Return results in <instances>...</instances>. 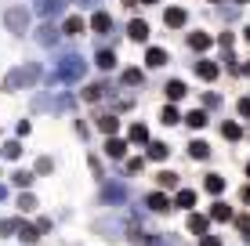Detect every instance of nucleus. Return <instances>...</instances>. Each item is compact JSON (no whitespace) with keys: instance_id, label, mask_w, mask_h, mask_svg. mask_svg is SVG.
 I'll return each mask as SVG.
<instances>
[{"instance_id":"43","label":"nucleus","mask_w":250,"mask_h":246,"mask_svg":"<svg viewBox=\"0 0 250 246\" xmlns=\"http://www.w3.org/2000/svg\"><path fill=\"white\" fill-rule=\"evenodd\" d=\"M124 4H127V7H138V0H124Z\"/></svg>"},{"instance_id":"15","label":"nucleus","mask_w":250,"mask_h":246,"mask_svg":"<svg viewBox=\"0 0 250 246\" xmlns=\"http://www.w3.org/2000/svg\"><path fill=\"white\" fill-rule=\"evenodd\" d=\"M174 207H182V210H192V207H196V192H192V189H182V192L174 196Z\"/></svg>"},{"instance_id":"42","label":"nucleus","mask_w":250,"mask_h":246,"mask_svg":"<svg viewBox=\"0 0 250 246\" xmlns=\"http://www.w3.org/2000/svg\"><path fill=\"white\" fill-rule=\"evenodd\" d=\"M243 203H250V185H247V189H243Z\"/></svg>"},{"instance_id":"7","label":"nucleus","mask_w":250,"mask_h":246,"mask_svg":"<svg viewBox=\"0 0 250 246\" xmlns=\"http://www.w3.org/2000/svg\"><path fill=\"white\" fill-rule=\"evenodd\" d=\"M62 33H69V37H83V33H87V22H83L80 15H73V19H65Z\"/></svg>"},{"instance_id":"38","label":"nucleus","mask_w":250,"mask_h":246,"mask_svg":"<svg viewBox=\"0 0 250 246\" xmlns=\"http://www.w3.org/2000/svg\"><path fill=\"white\" fill-rule=\"evenodd\" d=\"M236 225H239V232H243V239H250V217H239Z\"/></svg>"},{"instance_id":"3","label":"nucleus","mask_w":250,"mask_h":246,"mask_svg":"<svg viewBox=\"0 0 250 246\" xmlns=\"http://www.w3.org/2000/svg\"><path fill=\"white\" fill-rule=\"evenodd\" d=\"M185 7H167V11H163V25H167V29H182L185 25Z\"/></svg>"},{"instance_id":"32","label":"nucleus","mask_w":250,"mask_h":246,"mask_svg":"<svg viewBox=\"0 0 250 246\" xmlns=\"http://www.w3.org/2000/svg\"><path fill=\"white\" fill-rule=\"evenodd\" d=\"M22 156V145H19V141H7V145H4V159H19Z\"/></svg>"},{"instance_id":"44","label":"nucleus","mask_w":250,"mask_h":246,"mask_svg":"<svg viewBox=\"0 0 250 246\" xmlns=\"http://www.w3.org/2000/svg\"><path fill=\"white\" fill-rule=\"evenodd\" d=\"M243 37H247V44H250V25H247V29H243Z\"/></svg>"},{"instance_id":"11","label":"nucleus","mask_w":250,"mask_h":246,"mask_svg":"<svg viewBox=\"0 0 250 246\" xmlns=\"http://www.w3.org/2000/svg\"><path fill=\"white\" fill-rule=\"evenodd\" d=\"M188 156H192V159H210V145L200 141V138H192V141H188Z\"/></svg>"},{"instance_id":"8","label":"nucleus","mask_w":250,"mask_h":246,"mask_svg":"<svg viewBox=\"0 0 250 246\" xmlns=\"http://www.w3.org/2000/svg\"><path fill=\"white\" fill-rule=\"evenodd\" d=\"M127 37H131V40H138V44H142V40H149V25H145L142 19H134L131 25H127Z\"/></svg>"},{"instance_id":"12","label":"nucleus","mask_w":250,"mask_h":246,"mask_svg":"<svg viewBox=\"0 0 250 246\" xmlns=\"http://www.w3.org/2000/svg\"><path fill=\"white\" fill-rule=\"evenodd\" d=\"M203 189L210 192V196H221V192H225V177H221V174H207Z\"/></svg>"},{"instance_id":"27","label":"nucleus","mask_w":250,"mask_h":246,"mask_svg":"<svg viewBox=\"0 0 250 246\" xmlns=\"http://www.w3.org/2000/svg\"><path fill=\"white\" fill-rule=\"evenodd\" d=\"M160 120L167 123V127H174V123H182V116H178V109H174V105H167V109L160 113Z\"/></svg>"},{"instance_id":"10","label":"nucleus","mask_w":250,"mask_h":246,"mask_svg":"<svg viewBox=\"0 0 250 246\" xmlns=\"http://www.w3.org/2000/svg\"><path fill=\"white\" fill-rule=\"evenodd\" d=\"M218 65H214V62H196V76H200V80H207V83H210V80H218Z\"/></svg>"},{"instance_id":"29","label":"nucleus","mask_w":250,"mask_h":246,"mask_svg":"<svg viewBox=\"0 0 250 246\" xmlns=\"http://www.w3.org/2000/svg\"><path fill=\"white\" fill-rule=\"evenodd\" d=\"M131 243H134V246H152V235L142 232V228H134V232H131Z\"/></svg>"},{"instance_id":"18","label":"nucleus","mask_w":250,"mask_h":246,"mask_svg":"<svg viewBox=\"0 0 250 246\" xmlns=\"http://www.w3.org/2000/svg\"><path fill=\"white\" fill-rule=\"evenodd\" d=\"M156 185H160V189H178V174L174 170H160L156 174Z\"/></svg>"},{"instance_id":"39","label":"nucleus","mask_w":250,"mask_h":246,"mask_svg":"<svg viewBox=\"0 0 250 246\" xmlns=\"http://www.w3.org/2000/svg\"><path fill=\"white\" fill-rule=\"evenodd\" d=\"M239 116H247V120H250V98H239Z\"/></svg>"},{"instance_id":"34","label":"nucleus","mask_w":250,"mask_h":246,"mask_svg":"<svg viewBox=\"0 0 250 246\" xmlns=\"http://www.w3.org/2000/svg\"><path fill=\"white\" fill-rule=\"evenodd\" d=\"M51 170H55V159L40 156V159H37V174H51Z\"/></svg>"},{"instance_id":"2","label":"nucleus","mask_w":250,"mask_h":246,"mask_svg":"<svg viewBox=\"0 0 250 246\" xmlns=\"http://www.w3.org/2000/svg\"><path fill=\"white\" fill-rule=\"evenodd\" d=\"M4 25L11 33H25L29 29V11H25V7H11V11L4 15Z\"/></svg>"},{"instance_id":"25","label":"nucleus","mask_w":250,"mask_h":246,"mask_svg":"<svg viewBox=\"0 0 250 246\" xmlns=\"http://www.w3.org/2000/svg\"><path fill=\"white\" fill-rule=\"evenodd\" d=\"M94 65H98V69H113L116 55H113V51H98V62H94Z\"/></svg>"},{"instance_id":"14","label":"nucleus","mask_w":250,"mask_h":246,"mask_svg":"<svg viewBox=\"0 0 250 246\" xmlns=\"http://www.w3.org/2000/svg\"><path fill=\"white\" fill-rule=\"evenodd\" d=\"M207 225H210V221H207L203 214H188V232H192V235H207Z\"/></svg>"},{"instance_id":"1","label":"nucleus","mask_w":250,"mask_h":246,"mask_svg":"<svg viewBox=\"0 0 250 246\" xmlns=\"http://www.w3.org/2000/svg\"><path fill=\"white\" fill-rule=\"evenodd\" d=\"M83 76V58L80 55H65L58 65V80H80Z\"/></svg>"},{"instance_id":"30","label":"nucleus","mask_w":250,"mask_h":246,"mask_svg":"<svg viewBox=\"0 0 250 246\" xmlns=\"http://www.w3.org/2000/svg\"><path fill=\"white\" fill-rule=\"evenodd\" d=\"M124 83L127 87H138L142 83V69H124Z\"/></svg>"},{"instance_id":"37","label":"nucleus","mask_w":250,"mask_h":246,"mask_svg":"<svg viewBox=\"0 0 250 246\" xmlns=\"http://www.w3.org/2000/svg\"><path fill=\"white\" fill-rule=\"evenodd\" d=\"M218 44H221V47H225V51H229L232 44H236V37H232V33H221V37H218Z\"/></svg>"},{"instance_id":"49","label":"nucleus","mask_w":250,"mask_h":246,"mask_svg":"<svg viewBox=\"0 0 250 246\" xmlns=\"http://www.w3.org/2000/svg\"><path fill=\"white\" fill-rule=\"evenodd\" d=\"M214 4H218V0H214Z\"/></svg>"},{"instance_id":"22","label":"nucleus","mask_w":250,"mask_h":246,"mask_svg":"<svg viewBox=\"0 0 250 246\" xmlns=\"http://www.w3.org/2000/svg\"><path fill=\"white\" fill-rule=\"evenodd\" d=\"M105 91H109L105 83H91V87H83V101H98Z\"/></svg>"},{"instance_id":"48","label":"nucleus","mask_w":250,"mask_h":246,"mask_svg":"<svg viewBox=\"0 0 250 246\" xmlns=\"http://www.w3.org/2000/svg\"><path fill=\"white\" fill-rule=\"evenodd\" d=\"M247 73H250V65H247Z\"/></svg>"},{"instance_id":"31","label":"nucleus","mask_w":250,"mask_h":246,"mask_svg":"<svg viewBox=\"0 0 250 246\" xmlns=\"http://www.w3.org/2000/svg\"><path fill=\"white\" fill-rule=\"evenodd\" d=\"M58 40V29L55 25H44V29H40V44H55Z\"/></svg>"},{"instance_id":"41","label":"nucleus","mask_w":250,"mask_h":246,"mask_svg":"<svg viewBox=\"0 0 250 246\" xmlns=\"http://www.w3.org/2000/svg\"><path fill=\"white\" fill-rule=\"evenodd\" d=\"M200 246H221V239H218V235H203Z\"/></svg>"},{"instance_id":"45","label":"nucleus","mask_w":250,"mask_h":246,"mask_svg":"<svg viewBox=\"0 0 250 246\" xmlns=\"http://www.w3.org/2000/svg\"><path fill=\"white\" fill-rule=\"evenodd\" d=\"M236 4H250V0H236Z\"/></svg>"},{"instance_id":"13","label":"nucleus","mask_w":250,"mask_h":246,"mask_svg":"<svg viewBox=\"0 0 250 246\" xmlns=\"http://www.w3.org/2000/svg\"><path fill=\"white\" fill-rule=\"evenodd\" d=\"M163 91H167V98H170V101H182V98L188 95V87H185L182 80H170V83H167Z\"/></svg>"},{"instance_id":"16","label":"nucleus","mask_w":250,"mask_h":246,"mask_svg":"<svg viewBox=\"0 0 250 246\" xmlns=\"http://www.w3.org/2000/svg\"><path fill=\"white\" fill-rule=\"evenodd\" d=\"M145 62H149L152 69H160V65H167V51H163V47H149V55H145Z\"/></svg>"},{"instance_id":"6","label":"nucleus","mask_w":250,"mask_h":246,"mask_svg":"<svg viewBox=\"0 0 250 246\" xmlns=\"http://www.w3.org/2000/svg\"><path fill=\"white\" fill-rule=\"evenodd\" d=\"M145 207L156 210V214H163V210H170V199L163 196V192H149V196H145Z\"/></svg>"},{"instance_id":"19","label":"nucleus","mask_w":250,"mask_h":246,"mask_svg":"<svg viewBox=\"0 0 250 246\" xmlns=\"http://www.w3.org/2000/svg\"><path fill=\"white\" fill-rule=\"evenodd\" d=\"M167 156H170V149L163 145V141H149V159H160V163H163Z\"/></svg>"},{"instance_id":"9","label":"nucleus","mask_w":250,"mask_h":246,"mask_svg":"<svg viewBox=\"0 0 250 246\" xmlns=\"http://www.w3.org/2000/svg\"><path fill=\"white\" fill-rule=\"evenodd\" d=\"M210 44H214L210 33H188V47H192V51H207Z\"/></svg>"},{"instance_id":"4","label":"nucleus","mask_w":250,"mask_h":246,"mask_svg":"<svg viewBox=\"0 0 250 246\" xmlns=\"http://www.w3.org/2000/svg\"><path fill=\"white\" fill-rule=\"evenodd\" d=\"M87 25H91V29H94V33H102V37H105V33H109V29H113V15H109V11H94Z\"/></svg>"},{"instance_id":"20","label":"nucleus","mask_w":250,"mask_h":246,"mask_svg":"<svg viewBox=\"0 0 250 246\" xmlns=\"http://www.w3.org/2000/svg\"><path fill=\"white\" fill-rule=\"evenodd\" d=\"M37 11L40 15H58L62 11V0H37Z\"/></svg>"},{"instance_id":"46","label":"nucleus","mask_w":250,"mask_h":246,"mask_svg":"<svg viewBox=\"0 0 250 246\" xmlns=\"http://www.w3.org/2000/svg\"><path fill=\"white\" fill-rule=\"evenodd\" d=\"M247 177H250V163H247Z\"/></svg>"},{"instance_id":"17","label":"nucleus","mask_w":250,"mask_h":246,"mask_svg":"<svg viewBox=\"0 0 250 246\" xmlns=\"http://www.w3.org/2000/svg\"><path fill=\"white\" fill-rule=\"evenodd\" d=\"M185 123L192 127V131H203V127H207V113H203V109H192V113L185 116Z\"/></svg>"},{"instance_id":"21","label":"nucleus","mask_w":250,"mask_h":246,"mask_svg":"<svg viewBox=\"0 0 250 246\" xmlns=\"http://www.w3.org/2000/svg\"><path fill=\"white\" fill-rule=\"evenodd\" d=\"M131 141H134V145H145V141H149V127H145V123H134V127H131Z\"/></svg>"},{"instance_id":"33","label":"nucleus","mask_w":250,"mask_h":246,"mask_svg":"<svg viewBox=\"0 0 250 246\" xmlns=\"http://www.w3.org/2000/svg\"><path fill=\"white\" fill-rule=\"evenodd\" d=\"M11 181L19 185V189H25V185H33V174L29 170H19V174H11Z\"/></svg>"},{"instance_id":"36","label":"nucleus","mask_w":250,"mask_h":246,"mask_svg":"<svg viewBox=\"0 0 250 246\" xmlns=\"http://www.w3.org/2000/svg\"><path fill=\"white\" fill-rule=\"evenodd\" d=\"M19 207L22 210H37V199H33V196H19Z\"/></svg>"},{"instance_id":"47","label":"nucleus","mask_w":250,"mask_h":246,"mask_svg":"<svg viewBox=\"0 0 250 246\" xmlns=\"http://www.w3.org/2000/svg\"><path fill=\"white\" fill-rule=\"evenodd\" d=\"M145 4H156V0H145Z\"/></svg>"},{"instance_id":"35","label":"nucleus","mask_w":250,"mask_h":246,"mask_svg":"<svg viewBox=\"0 0 250 246\" xmlns=\"http://www.w3.org/2000/svg\"><path fill=\"white\" fill-rule=\"evenodd\" d=\"M142 167H145V159H142V156L127 159V170H131V174H142Z\"/></svg>"},{"instance_id":"24","label":"nucleus","mask_w":250,"mask_h":246,"mask_svg":"<svg viewBox=\"0 0 250 246\" xmlns=\"http://www.w3.org/2000/svg\"><path fill=\"white\" fill-rule=\"evenodd\" d=\"M19 239H22V243H37V239H40V232H37L33 225H19Z\"/></svg>"},{"instance_id":"5","label":"nucleus","mask_w":250,"mask_h":246,"mask_svg":"<svg viewBox=\"0 0 250 246\" xmlns=\"http://www.w3.org/2000/svg\"><path fill=\"white\" fill-rule=\"evenodd\" d=\"M105 156H109V159H124V156H127V141H120V138H113V134H109Z\"/></svg>"},{"instance_id":"28","label":"nucleus","mask_w":250,"mask_h":246,"mask_svg":"<svg viewBox=\"0 0 250 246\" xmlns=\"http://www.w3.org/2000/svg\"><path fill=\"white\" fill-rule=\"evenodd\" d=\"M221 134H225L229 141H239V138H243V131H239V123H221Z\"/></svg>"},{"instance_id":"40","label":"nucleus","mask_w":250,"mask_h":246,"mask_svg":"<svg viewBox=\"0 0 250 246\" xmlns=\"http://www.w3.org/2000/svg\"><path fill=\"white\" fill-rule=\"evenodd\" d=\"M105 199H116L120 203V199H124V189H105Z\"/></svg>"},{"instance_id":"26","label":"nucleus","mask_w":250,"mask_h":246,"mask_svg":"<svg viewBox=\"0 0 250 246\" xmlns=\"http://www.w3.org/2000/svg\"><path fill=\"white\" fill-rule=\"evenodd\" d=\"M210 217H214V221H232V210L225 207V203H214V210H210Z\"/></svg>"},{"instance_id":"23","label":"nucleus","mask_w":250,"mask_h":246,"mask_svg":"<svg viewBox=\"0 0 250 246\" xmlns=\"http://www.w3.org/2000/svg\"><path fill=\"white\" fill-rule=\"evenodd\" d=\"M116 127H120L116 116H98V131L102 134H116Z\"/></svg>"}]
</instances>
